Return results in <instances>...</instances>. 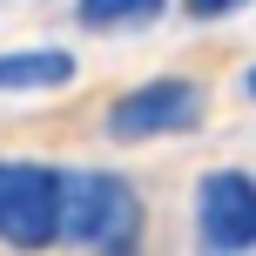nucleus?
<instances>
[{"label": "nucleus", "instance_id": "obj_1", "mask_svg": "<svg viewBox=\"0 0 256 256\" xmlns=\"http://www.w3.org/2000/svg\"><path fill=\"white\" fill-rule=\"evenodd\" d=\"M61 236L102 256H128L142 243V196L108 168H61Z\"/></svg>", "mask_w": 256, "mask_h": 256}, {"label": "nucleus", "instance_id": "obj_2", "mask_svg": "<svg viewBox=\"0 0 256 256\" xmlns=\"http://www.w3.org/2000/svg\"><path fill=\"white\" fill-rule=\"evenodd\" d=\"M0 243L7 250H54L61 243V168L0 162Z\"/></svg>", "mask_w": 256, "mask_h": 256}, {"label": "nucleus", "instance_id": "obj_3", "mask_svg": "<svg viewBox=\"0 0 256 256\" xmlns=\"http://www.w3.org/2000/svg\"><path fill=\"white\" fill-rule=\"evenodd\" d=\"M202 122V88L189 74H155L142 88H128L108 102V135L115 142H162V135H189Z\"/></svg>", "mask_w": 256, "mask_h": 256}, {"label": "nucleus", "instance_id": "obj_4", "mask_svg": "<svg viewBox=\"0 0 256 256\" xmlns=\"http://www.w3.org/2000/svg\"><path fill=\"white\" fill-rule=\"evenodd\" d=\"M196 243H202V256H250L256 250V176L209 168L196 182Z\"/></svg>", "mask_w": 256, "mask_h": 256}, {"label": "nucleus", "instance_id": "obj_5", "mask_svg": "<svg viewBox=\"0 0 256 256\" xmlns=\"http://www.w3.org/2000/svg\"><path fill=\"white\" fill-rule=\"evenodd\" d=\"M74 81L68 48H7L0 54V94H54Z\"/></svg>", "mask_w": 256, "mask_h": 256}, {"label": "nucleus", "instance_id": "obj_6", "mask_svg": "<svg viewBox=\"0 0 256 256\" xmlns=\"http://www.w3.org/2000/svg\"><path fill=\"white\" fill-rule=\"evenodd\" d=\"M168 14V0H74V20L94 34H142Z\"/></svg>", "mask_w": 256, "mask_h": 256}, {"label": "nucleus", "instance_id": "obj_7", "mask_svg": "<svg viewBox=\"0 0 256 256\" xmlns=\"http://www.w3.org/2000/svg\"><path fill=\"white\" fill-rule=\"evenodd\" d=\"M182 7H189L196 20H230V14H243L250 0H182Z\"/></svg>", "mask_w": 256, "mask_h": 256}, {"label": "nucleus", "instance_id": "obj_8", "mask_svg": "<svg viewBox=\"0 0 256 256\" xmlns=\"http://www.w3.org/2000/svg\"><path fill=\"white\" fill-rule=\"evenodd\" d=\"M243 94H250V102H256V68H250V74H243Z\"/></svg>", "mask_w": 256, "mask_h": 256}]
</instances>
